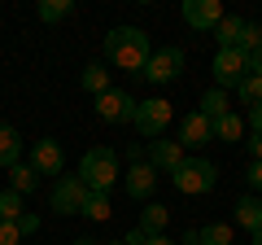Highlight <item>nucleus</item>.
Here are the masks:
<instances>
[{
  "label": "nucleus",
  "mask_w": 262,
  "mask_h": 245,
  "mask_svg": "<svg viewBox=\"0 0 262 245\" xmlns=\"http://www.w3.org/2000/svg\"><path fill=\"white\" fill-rule=\"evenodd\" d=\"M105 57H110V66L127 70L131 79L144 70V62L153 57L149 48V35H144L140 27H114L110 35H105Z\"/></svg>",
  "instance_id": "obj_1"
},
{
  "label": "nucleus",
  "mask_w": 262,
  "mask_h": 245,
  "mask_svg": "<svg viewBox=\"0 0 262 245\" xmlns=\"http://www.w3.org/2000/svg\"><path fill=\"white\" fill-rule=\"evenodd\" d=\"M75 175L88 184V193H110L114 184H118V153L105 149V145H96V149L83 153V162H79Z\"/></svg>",
  "instance_id": "obj_2"
},
{
  "label": "nucleus",
  "mask_w": 262,
  "mask_h": 245,
  "mask_svg": "<svg viewBox=\"0 0 262 245\" xmlns=\"http://www.w3.org/2000/svg\"><path fill=\"white\" fill-rule=\"evenodd\" d=\"M170 179H175V189L184 193V197H196V193H210L219 184V167L210 158H201V153H192V158L179 162V171Z\"/></svg>",
  "instance_id": "obj_3"
},
{
  "label": "nucleus",
  "mask_w": 262,
  "mask_h": 245,
  "mask_svg": "<svg viewBox=\"0 0 262 245\" xmlns=\"http://www.w3.org/2000/svg\"><path fill=\"white\" fill-rule=\"evenodd\" d=\"M214 39H219V48H241V53H253L258 39H262V27H258V22H249V18H223V22L214 27Z\"/></svg>",
  "instance_id": "obj_4"
},
{
  "label": "nucleus",
  "mask_w": 262,
  "mask_h": 245,
  "mask_svg": "<svg viewBox=\"0 0 262 245\" xmlns=\"http://www.w3.org/2000/svg\"><path fill=\"white\" fill-rule=\"evenodd\" d=\"M131 127L144 136V140H162L170 127V101H162V96H153V101H140L136 105V118H131Z\"/></svg>",
  "instance_id": "obj_5"
},
{
  "label": "nucleus",
  "mask_w": 262,
  "mask_h": 245,
  "mask_svg": "<svg viewBox=\"0 0 262 245\" xmlns=\"http://www.w3.org/2000/svg\"><path fill=\"white\" fill-rule=\"evenodd\" d=\"M179 75H184V48L170 44V48H158L136 79H144V84H170V79H179Z\"/></svg>",
  "instance_id": "obj_6"
},
{
  "label": "nucleus",
  "mask_w": 262,
  "mask_h": 245,
  "mask_svg": "<svg viewBox=\"0 0 262 245\" xmlns=\"http://www.w3.org/2000/svg\"><path fill=\"white\" fill-rule=\"evenodd\" d=\"M210 70H214V88L227 92V88H236L245 75H249V53H241V48H219Z\"/></svg>",
  "instance_id": "obj_7"
},
{
  "label": "nucleus",
  "mask_w": 262,
  "mask_h": 245,
  "mask_svg": "<svg viewBox=\"0 0 262 245\" xmlns=\"http://www.w3.org/2000/svg\"><path fill=\"white\" fill-rule=\"evenodd\" d=\"M48 201H53L57 215H83V201H88V184L79 175H61L53 184V193H48Z\"/></svg>",
  "instance_id": "obj_8"
},
{
  "label": "nucleus",
  "mask_w": 262,
  "mask_h": 245,
  "mask_svg": "<svg viewBox=\"0 0 262 245\" xmlns=\"http://www.w3.org/2000/svg\"><path fill=\"white\" fill-rule=\"evenodd\" d=\"M136 105H140V101H131V92H122V88H110L105 96H96V118L110 122V127H122V122L136 118Z\"/></svg>",
  "instance_id": "obj_9"
},
{
  "label": "nucleus",
  "mask_w": 262,
  "mask_h": 245,
  "mask_svg": "<svg viewBox=\"0 0 262 245\" xmlns=\"http://www.w3.org/2000/svg\"><path fill=\"white\" fill-rule=\"evenodd\" d=\"M31 167L39 171V175H66V153H61V140H53V136H44V140H35V149H31Z\"/></svg>",
  "instance_id": "obj_10"
},
{
  "label": "nucleus",
  "mask_w": 262,
  "mask_h": 245,
  "mask_svg": "<svg viewBox=\"0 0 262 245\" xmlns=\"http://www.w3.org/2000/svg\"><path fill=\"white\" fill-rule=\"evenodd\" d=\"M210 140H214V122H210L201 110H192L184 122H179V149H184V153L188 149H201V145H210Z\"/></svg>",
  "instance_id": "obj_11"
},
{
  "label": "nucleus",
  "mask_w": 262,
  "mask_h": 245,
  "mask_svg": "<svg viewBox=\"0 0 262 245\" xmlns=\"http://www.w3.org/2000/svg\"><path fill=\"white\" fill-rule=\"evenodd\" d=\"M122 189H127L131 201H153V189H158V171L149 162H131V171L122 175Z\"/></svg>",
  "instance_id": "obj_12"
},
{
  "label": "nucleus",
  "mask_w": 262,
  "mask_h": 245,
  "mask_svg": "<svg viewBox=\"0 0 262 245\" xmlns=\"http://www.w3.org/2000/svg\"><path fill=\"white\" fill-rule=\"evenodd\" d=\"M223 18H227V13H223L219 0H184V22L192 31H214Z\"/></svg>",
  "instance_id": "obj_13"
},
{
  "label": "nucleus",
  "mask_w": 262,
  "mask_h": 245,
  "mask_svg": "<svg viewBox=\"0 0 262 245\" xmlns=\"http://www.w3.org/2000/svg\"><path fill=\"white\" fill-rule=\"evenodd\" d=\"M184 158L188 153L179 149V140H149V149H144V162H149L153 171H166V175H175Z\"/></svg>",
  "instance_id": "obj_14"
},
{
  "label": "nucleus",
  "mask_w": 262,
  "mask_h": 245,
  "mask_svg": "<svg viewBox=\"0 0 262 245\" xmlns=\"http://www.w3.org/2000/svg\"><path fill=\"white\" fill-rule=\"evenodd\" d=\"M166 223H170V210L162 206V201H144L140 223H136V228H140L144 236H162V232H166Z\"/></svg>",
  "instance_id": "obj_15"
},
{
  "label": "nucleus",
  "mask_w": 262,
  "mask_h": 245,
  "mask_svg": "<svg viewBox=\"0 0 262 245\" xmlns=\"http://www.w3.org/2000/svg\"><path fill=\"white\" fill-rule=\"evenodd\" d=\"M35 189H39V171L31 167V162H18V167H9V193H18V197H31Z\"/></svg>",
  "instance_id": "obj_16"
},
{
  "label": "nucleus",
  "mask_w": 262,
  "mask_h": 245,
  "mask_svg": "<svg viewBox=\"0 0 262 245\" xmlns=\"http://www.w3.org/2000/svg\"><path fill=\"white\" fill-rule=\"evenodd\" d=\"M18 162H22V136L18 127L0 122V167H18Z\"/></svg>",
  "instance_id": "obj_17"
},
{
  "label": "nucleus",
  "mask_w": 262,
  "mask_h": 245,
  "mask_svg": "<svg viewBox=\"0 0 262 245\" xmlns=\"http://www.w3.org/2000/svg\"><path fill=\"white\" fill-rule=\"evenodd\" d=\"M236 223L249 228V236L258 232V228H262V197H253V193H249V197L236 201Z\"/></svg>",
  "instance_id": "obj_18"
},
{
  "label": "nucleus",
  "mask_w": 262,
  "mask_h": 245,
  "mask_svg": "<svg viewBox=\"0 0 262 245\" xmlns=\"http://www.w3.org/2000/svg\"><path fill=\"white\" fill-rule=\"evenodd\" d=\"M241 136H245V118H241V114H232V110H227L223 118H214V140H223V145H236Z\"/></svg>",
  "instance_id": "obj_19"
},
{
  "label": "nucleus",
  "mask_w": 262,
  "mask_h": 245,
  "mask_svg": "<svg viewBox=\"0 0 262 245\" xmlns=\"http://www.w3.org/2000/svg\"><path fill=\"white\" fill-rule=\"evenodd\" d=\"M79 84H83V92H92V96H105V92H110V70L92 62V66L83 70V79H79Z\"/></svg>",
  "instance_id": "obj_20"
},
{
  "label": "nucleus",
  "mask_w": 262,
  "mask_h": 245,
  "mask_svg": "<svg viewBox=\"0 0 262 245\" xmlns=\"http://www.w3.org/2000/svg\"><path fill=\"white\" fill-rule=\"evenodd\" d=\"M232 228L227 223H206V228H196V245H232Z\"/></svg>",
  "instance_id": "obj_21"
},
{
  "label": "nucleus",
  "mask_w": 262,
  "mask_h": 245,
  "mask_svg": "<svg viewBox=\"0 0 262 245\" xmlns=\"http://www.w3.org/2000/svg\"><path fill=\"white\" fill-rule=\"evenodd\" d=\"M201 114H206L210 122H214V118H223V114H227V92H223V88H210V92L201 96Z\"/></svg>",
  "instance_id": "obj_22"
},
{
  "label": "nucleus",
  "mask_w": 262,
  "mask_h": 245,
  "mask_svg": "<svg viewBox=\"0 0 262 245\" xmlns=\"http://www.w3.org/2000/svg\"><path fill=\"white\" fill-rule=\"evenodd\" d=\"M75 13V0H39V18L44 22H66Z\"/></svg>",
  "instance_id": "obj_23"
},
{
  "label": "nucleus",
  "mask_w": 262,
  "mask_h": 245,
  "mask_svg": "<svg viewBox=\"0 0 262 245\" xmlns=\"http://www.w3.org/2000/svg\"><path fill=\"white\" fill-rule=\"evenodd\" d=\"M236 96H241L249 110H253V105H262V75H245L241 84H236Z\"/></svg>",
  "instance_id": "obj_24"
},
{
  "label": "nucleus",
  "mask_w": 262,
  "mask_h": 245,
  "mask_svg": "<svg viewBox=\"0 0 262 245\" xmlns=\"http://www.w3.org/2000/svg\"><path fill=\"white\" fill-rule=\"evenodd\" d=\"M83 215H88V219H96V223H105V219L114 215V210H110V193H88Z\"/></svg>",
  "instance_id": "obj_25"
},
{
  "label": "nucleus",
  "mask_w": 262,
  "mask_h": 245,
  "mask_svg": "<svg viewBox=\"0 0 262 245\" xmlns=\"http://www.w3.org/2000/svg\"><path fill=\"white\" fill-rule=\"evenodd\" d=\"M22 215H27V210H22V197L5 189V193H0V219H5V223H18Z\"/></svg>",
  "instance_id": "obj_26"
},
{
  "label": "nucleus",
  "mask_w": 262,
  "mask_h": 245,
  "mask_svg": "<svg viewBox=\"0 0 262 245\" xmlns=\"http://www.w3.org/2000/svg\"><path fill=\"white\" fill-rule=\"evenodd\" d=\"M0 245H22L18 223H5V219H0Z\"/></svg>",
  "instance_id": "obj_27"
},
{
  "label": "nucleus",
  "mask_w": 262,
  "mask_h": 245,
  "mask_svg": "<svg viewBox=\"0 0 262 245\" xmlns=\"http://www.w3.org/2000/svg\"><path fill=\"white\" fill-rule=\"evenodd\" d=\"M18 232H22V236L39 232V215H22V219H18Z\"/></svg>",
  "instance_id": "obj_28"
},
{
  "label": "nucleus",
  "mask_w": 262,
  "mask_h": 245,
  "mask_svg": "<svg viewBox=\"0 0 262 245\" xmlns=\"http://www.w3.org/2000/svg\"><path fill=\"white\" fill-rule=\"evenodd\" d=\"M245 179H249V189L262 193V162H249V175H245Z\"/></svg>",
  "instance_id": "obj_29"
},
{
  "label": "nucleus",
  "mask_w": 262,
  "mask_h": 245,
  "mask_svg": "<svg viewBox=\"0 0 262 245\" xmlns=\"http://www.w3.org/2000/svg\"><path fill=\"white\" fill-rule=\"evenodd\" d=\"M249 75H262V39H258V48L249 53Z\"/></svg>",
  "instance_id": "obj_30"
},
{
  "label": "nucleus",
  "mask_w": 262,
  "mask_h": 245,
  "mask_svg": "<svg viewBox=\"0 0 262 245\" xmlns=\"http://www.w3.org/2000/svg\"><path fill=\"white\" fill-rule=\"evenodd\" d=\"M249 127H253V136H262V105L249 110Z\"/></svg>",
  "instance_id": "obj_31"
},
{
  "label": "nucleus",
  "mask_w": 262,
  "mask_h": 245,
  "mask_svg": "<svg viewBox=\"0 0 262 245\" xmlns=\"http://www.w3.org/2000/svg\"><path fill=\"white\" fill-rule=\"evenodd\" d=\"M122 241H127V245H144V241H149V236H144V232H140V228H131V232H127V236H122Z\"/></svg>",
  "instance_id": "obj_32"
},
{
  "label": "nucleus",
  "mask_w": 262,
  "mask_h": 245,
  "mask_svg": "<svg viewBox=\"0 0 262 245\" xmlns=\"http://www.w3.org/2000/svg\"><path fill=\"white\" fill-rule=\"evenodd\" d=\"M249 158L262 162V136H253V140H249Z\"/></svg>",
  "instance_id": "obj_33"
},
{
  "label": "nucleus",
  "mask_w": 262,
  "mask_h": 245,
  "mask_svg": "<svg viewBox=\"0 0 262 245\" xmlns=\"http://www.w3.org/2000/svg\"><path fill=\"white\" fill-rule=\"evenodd\" d=\"M144 245H175V241H170V236L162 232V236H149V241H144Z\"/></svg>",
  "instance_id": "obj_34"
},
{
  "label": "nucleus",
  "mask_w": 262,
  "mask_h": 245,
  "mask_svg": "<svg viewBox=\"0 0 262 245\" xmlns=\"http://www.w3.org/2000/svg\"><path fill=\"white\" fill-rule=\"evenodd\" d=\"M75 245H96V241H92V236H79V241H75Z\"/></svg>",
  "instance_id": "obj_35"
},
{
  "label": "nucleus",
  "mask_w": 262,
  "mask_h": 245,
  "mask_svg": "<svg viewBox=\"0 0 262 245\" xmlns=\"http://www.w3.org/2000/svg\"><path fill=\"white\" fill-rule=\"evenodd\" d=\"M249 245H262V228H258V232H253V241Z\"/></svg>",
  "instance_id": "obj_36"
},
{
  "label": "nucleus",
  "mask_w": 262,
  "mask_h": 245,
  "mask_svg": "<svg viewBox=\"0 0 262 245\" xmlns=\"http://www.w3.org/2000/svg\"><path fill=\"white\" fill-rule=\"evenodd\" d=\"M110 245H127V241H110Z\"/></svg>",
  "instance_id": "obj_37"
},
{
  "label": "nucleus",
  "mask_w": 262,
  "mask_h": 245,
  "mask_svg": "<svg viewBox=\"0 0 262 245\" xmlns=\"http://www.w3.org/2000/svg\"><path fill=\"white\" fill-rule=\"evenodd\" d=\"M232 245H236V241H232Z\"/></svg>",
  "instance_id": "obj_38"
}]
</instances>
